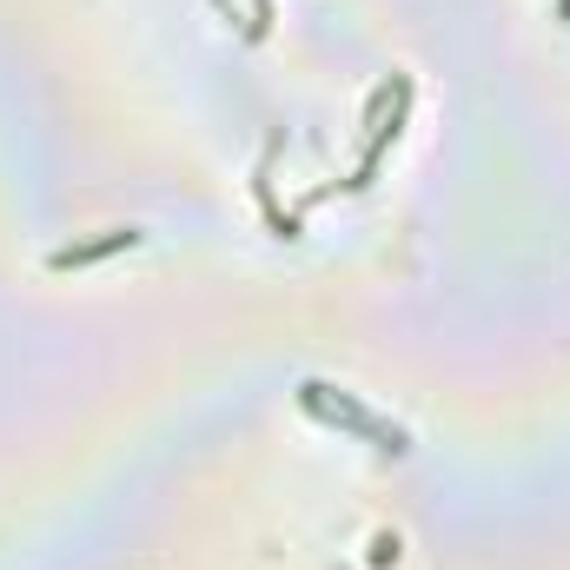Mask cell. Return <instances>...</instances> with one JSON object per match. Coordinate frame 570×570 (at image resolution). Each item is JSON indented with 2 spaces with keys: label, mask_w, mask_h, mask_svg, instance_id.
I'll use <instances>...</instances> for the list:
<instances>
[{
  "label": "cell",
  "mask_w": 570,
  "mask_h": 570,
  "mask_svg": "<svg viewBox=\"0 0 570 570\" xmlns=\"http://www.w3.org/2000/svg\"><path fill=\"white\" fill-rule=\"evenodd\" d=\"M298 405H305V412H318L325 425H338V431H352V438H365L372 451H392V458H405V451H412V438H405L399 425L372 419L358 399H345V392H332V385H318V379H305V385H298Z\"/></svg>",
  "instance_id": "1"
},
{
  "label": "cell",
  "mask_w": 570,
  "mask_h": 570,
  "mask_svg": "<svg viewBox=\"0 0 570 570\" xmlns=\"http://www.w3.org/2000/svg\"><path fill=\"white\" fill-rule=\"evenodd\" d=\"M140 246V226H107L100 239H87V246H60L47 266L53 273H80V266H100V259H114V253H134Z\"/></svg>",
  "instance_id": "2"
},
{
  "label": "cell",
  "mask_w": 570,
  "mask_h": 570,
  "mask_svg": "<svg viewBox=\"0 0 570 570\" xmlns=\"http://www.w3.org/2000/svg\"><path fill=\"white\" fill-rule=\"evenodd\" d=\"M372 564H399V538H372Z\"/></svg>",
  "instance_id": "3"
},
{
  "label": "cell",
  "mask_w": 570,
  "mask_h": 570,
  "mask_svg": "<svg viewBox=\"0 0 570 570\" xmlns=\"http://www.w3.org/2000/svg\"><path fill=\"white\" fill-rule=\"evenodd\" d=\"M558 20H570V0H558Z\"/></svg>",
  "instance_id": "4"
}]
</instances>
